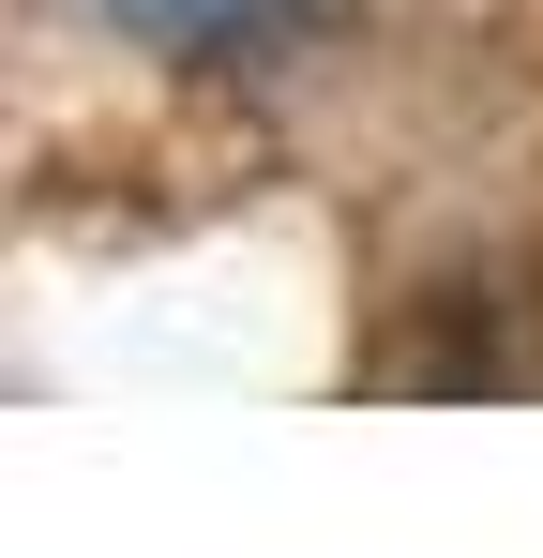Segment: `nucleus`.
<instances>
[{
    "label": "nucleus",
    "mask_w": 543,
    "mask_h": 558,
    "mask_svg": "<svg viewBox=\"0 0 543 558\" xmlns=\"http://www.w3.org/2000/svg\"><path fill=\"white\" fill-rule=\"evenodd\" d=\"M90 15H121V31L167 46V61H257V46H287L317 0H90Z\"/></svg>",
    "instance_id": "f257e3e1"
}]
</instances>
